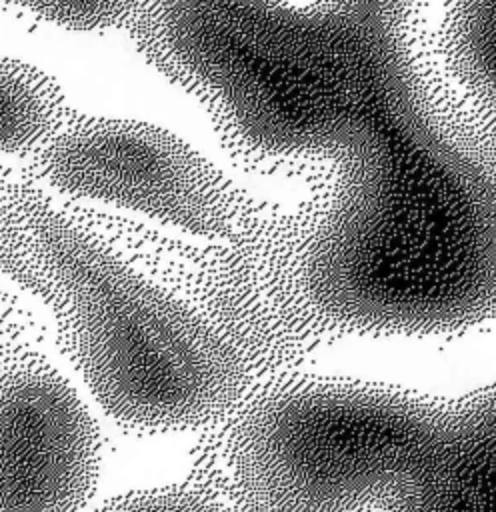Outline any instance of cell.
Returning a JSON list of instances; mask_svg holds the SVG:
<instances>
[{"instance_id": "4", "label": "cell", "mask_w": 496, "mask_h": 512, "mask_svg": "<svg viewBox=\"0 0 496 512\" xmlns=\"http://www.w3.org/2000/svg\"><path fill=\"white\" fill-rule=\"evenodd\" d=\"M44 180L64 196L144 216L194 236H218L228 200L214 170L168 130L124 118H88L58 134Z\"/></svg>"}, {"instance_id": "6", "label": "cell", "mask_w": 496, "mask_h": 512, "mask_svg": "<svg viewBox=\"0 0 496 512\" xmlns=\"http://www.w3.org/2000/svg\"><path fill=\"white\" fill-rule=\"evenodd\" d=\"M52 118V98L28 68L0 58V154L36 142Z\"/></svg>"}, {"instance_id": "9", "label": "cell", "mask_w": 496, "mask_h": 512, "mask_svg": "<svg viewBox=\"0 0 496 512\" xmlns=\"http://www.w3.org/2000/svg\"><path fill=\"white\" fill-rule=\"evenodd\" d=\"M330 2L358 10V12H366V14L384 18V20L404 24V20L416 0H330Z\"/></svg>"}, {"instance_id": "2", "label": "cell", "mask_w": 496, "mask_h": 512, "mask_svg": "<svg viewBox=\"0 0 496 512\" xmlns=\"http://www.w3.org/2000/svg\"><path fill=\"white\" fill-rule=\"evenodd\" d=\"M40 248L64 352L120 428L186 430L236 398V356L188 304L64 222Z\"/></svg>"}, {"instance_id": "8", "label": "cell", "mask_w": 496, "mask_h": 512, "mask_svg": "<svg viewBox=\"0 0 496 512\" xmlns=\"http://www.w3.org/2000/svg\"><path fill=\"white\" fill-rule=\"evenodd\" d=\"M96 512H222L214 496L200 486L168 484L132 490L104 502Z\"/></svg>"}, {"instance_id": "1", "label": "cell", "mask_w": 496, "mask_h": 512, "mask_svg": "<svg viewBox=\"0 0 496 512\" xmlns=\"http://www.w3.org/2000/svg\"><path fill=\"white\" fill-rule=\"evenodd\" d=\"M142 38L246 152L322 174L300 296L330 326L496 316V164L402 24L330 0H146Z\"/></svg>"}, {"instance_id": "5", "label": "cell", "mask_w": 496, "mask_h": 512, "mask_svg": "<svg viewBox=\"0 0 496 512\" xmlns=\"http://www.w3.org/2000/svg\"><path fill=\"white\" fill-rule=\"evenodd\" d=\"M100 430L48 362L0 360V512H84L98 488Z\"/></svg>"}, {"instance_id": "3", "label": "cell", "mask_w": 496, "mask_h": 512, "mask_svg": "<svg viewBox=\"0 0 496 512\" xmlns=\"http://www.w3.org/2000/svg\"><path fill=\"white\" fill-rule=\"evenodd\" d=\"M438 408L362 384L294 382L254 400L230 448L246 512H358L424 462Z\"/></svg>"}, {"instance_id": "7", "label": "cell", "mask_w": 496, "mask_h": 512, "mask_svg": "<svg viewBox=\"0 0 496 512\" xmlns=\"http://www.w3.org/2000/svg\"><path fill=\"white\" fill-rule=\"evenodd\" d=\"M138 0H0L70 30H104L122 22Z\"/></svg>"}]
</instances>
